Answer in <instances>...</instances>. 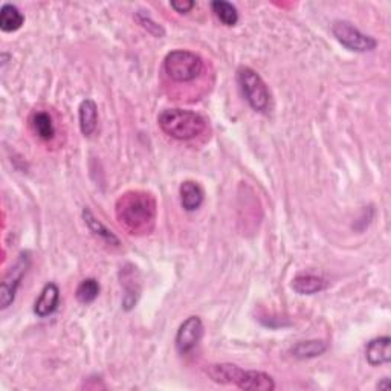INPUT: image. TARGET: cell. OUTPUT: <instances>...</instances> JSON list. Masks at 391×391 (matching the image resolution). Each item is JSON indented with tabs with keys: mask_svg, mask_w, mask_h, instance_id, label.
<instances>
[{
	"mask_svg": "<svg viewBox=\"0 0 391 391\" xmlns=\"http://www.w3.org/2000/svg\"><path fill=\"white\" fill-rule=\"evenodd\" d=\"M100 291H101V288H100V283L97 280L86 279L78 284L77 291H75V297H77V300L81 304H91L98 298Z\"/></svg>",
	"mask_w": 391,
	"mask_h": 391,
	"instance_id": "obj_19",
	"label": "cell"
},
{
	"mask_svg": "<svg viewBox=\"0 0 391 391\" xmlns=\"http://www.w3.org/2000/svg\"><path fill=\"white\" fill-rule=\"evenodd\" d=\"M31 126L35 135L43 141H51L55 136L54 119L47 112H35L31 119Z\"/></svg>",
	"mask_w": 391,
	"mask_h": 391,
	"instance_id": "obj_17",
	"label": "cell"
},
{
	"mask_svg": "<svg viewBox=\"0 0 391 391\" xmlns=\"http://www.w3.org/2000/svg\"><path fill=\"white\" fill-rule=\"evenodd\" d=\"M30 264H31L30 252H22L17 257L16 263L9 268V271L4 276V281L0 284V308L2 309L11 306V303L16 298L18 286H21L26 271L30 269Z\"/></svg>",
	"mask_w": 391,
	"mask_h": 391,
	"instance_id": "obj_7",
	"label": "cell"
},
{
	"mask_svg": "<svg viewBox=\"0 0 391 391\" xmlns=\"http://www.w3.org/2000/svg\"><path fill=\"white\" fill-rule=\"evenodd\" d=\"M378 390H384V391H388L391 390V380L388 378H384L380 383L378 384Z\"/></svg>",
	"mask_w": 391,
	"mask_h": 391,
	"instance_id": "obj_22",
	"label": "cell"
},
{
	"mask_svg": "<svg viewBox=\"0 0 391 391\" xmlns=\"http://www.w3.org/2000/svg\"><path fill=\"white\" fill-rule=\"evenodd\" d=\"M179 196H180V205L185 209V211L192 213L199 209L204 204L205 193L204 188L200 187L194 180H185L179 188Z\"/></svg>",
	"mask_w": 391,
	"mask_h": 391,
	"instance_id": "obj_11",
	"label": "cell"
},
{
	"mask_svg": "<svg viewBox=\"0 0 391 391\" xmlns=\"http://www.w3.org/2000/svg\"><path fill=\"white\" fill-rule=\"evenodd\" d=\"M292 289L300 295H313L324 291L329 286V283L322 279V276L313 274H300L292 280Z\"/></svg>",
	"mask_w": 391,
	"mask_h": 391,
	"instance_id": "obj_13",
	"label": "cell"
},
{
	"mask_svg": "<svg viewBox=\"0 0 391 391\" xmlns=\"http://www.w3.org/2000/svg\"><path fill=\"white\" fill-rule=\"evenodd\" d=\"M206 375L217 384H234L242 390L251 391H272L275 380L268 373L255 370H243L234 364H213L208 366Z\"/></svg>",
	"mask_w": 391,
	"mask_h": 391,
	"instance_id": "obj_2",
	"label": "cell"
},
{
	"mask_svg": "<svg viewBox=\"0 0 391 391\" xmlns=\"http://www.w3.org/2000/svg\"><path fill=\"white\" fill-rule=\"evenodd\" d=\"M366 358L371 367L388 364L391 361V338L380 337L371 339L366 349Z\"/></svg>",
	"mask_w": 391,
	"mask_h": 391,
	"instance_id": "obj_10",
	"label": "cell"
},
{
	"mask_svg": "<svg viewBox=\"0 0 391 391\" xmlns=\"http://www.w3.org/2000/svg\"><path fill=\"white\" fill-rule=\"evenodd\" d=\"M83 218H84V223L88 225V228L91 230V233H93V235H97L103 242H106L109 245L119 246V238L113 234L106 225H103L101 221H98V218L93 216V213L89 208L83 209Z\"/></svg>",
	"mask_w": 391,
	"mask_h": 391,
	"instance_id": "obj_14",
	"label": "cell"
},
{
	"mask_svg": "<svg viewBox=\"0 0 391 391\" xmlns=\"http://www.w3.org/2000/svg\"><path fill=\"white\" fill-rule=\"evenodd\" d=\"M117 216L130 234H148L156 221V200L144 192H129L118 199Z\"/></svg>",
	"mask_w": 391,
	"mask_h": 391,
	"instance_id": "obj_1",
	"label": "cell"
},
{
	"mask_svg": "<svg viewBox=\"0 0 391 391\" xmlns=\"http://www.w3.org/2000/svg\"><path fill=\"white\" fill-rule=\"evenodd\" d=\"M213 13L225 26H234L238 22V11L237 8L225 0H216L211 4Z\"/></svg>",
	"mask_w": 391,
	"mask_h": 391,
	"instance_id": "obj_18",
	"label": "cell"
},
{
	"mask_svg": "<svg viewBox=\"0 0 391 391\" xmlns=\"http://www.w3.org/2000/svg\"><path fill=\"white\" fill-rule=\"evenodd\" d=\"M164 71L175 83H192L204 72V60L192 51H171L164 60Z\"/></svg>",
	"mask_w": 391,
	"mask_h": 391,
	"instance_id": "obj_4",
	"label": "cell"
},
{
	"mask_svg": "<svg viewBox=\"0 0 391 391\" xmlns=\"http://www.w3.org/2000/svg\"><path fill=\"white\" fill-rule=\"evenodd\" d=\"M332 33L337 37V40L350 51L370 52L378 46V42L373 37L361 33L356 26H353L350 22L346 21H337L333 23Z\"/></svg>",
	"mask_w": 391,
	"mask_h": 391,
	"instance_id": "obj_6",
	"label": "cell"
},
{
	"mask_svg": "<svg viewBox=\"0 0 391 391\" xmlns=\"http://www.w3.org/2000/svg\"><path fill=\"white\" fill-rule=\"evenodd\" d=\"M59 303H60L59 286L55 283H47L45 284L43 291L40 292L39 298H37L34 304V313L40 318L49 317V315H52L57 310V308H59Z\"/></svg>",
	"mask_w": 391,
	"mask_h": 391,
	"instance_id": "obj_9",
	"label": "cell"
},
{
	"mask_svg": "<svg viewBox=\"0 0 391 391\" xmlns=\"http://www.w3.org/2000/svg\"><path fill=\"white\" fill-rule=\"evenodd\" d=\"M25 22V17L16 5L5 4L0 9V30L4 33H14L21 30Z\"/></svg>",
	"mask_w": 391,
	"mask_h": 391,
	"instance_id": "obj_16",
	"label": "cell"
},
{
	"mask_svg": "<svg viewBox=\"0 0 391 391\" xmlns=\"http://www.w3.org/2000/svg\"><path fill=\"white\" fill-rule=\"evenodd\" d=\"M135 17H136L138 23H139L142 28H146V30H147L150 34H153V35L159 37V39H161V37H164V34H165L164 28H162L161 25H158V23L153 21V18H151L148 14L139 11V13H136Z\"/></svg>",
	"mask_w": 391,
	"mask_h": 391,
	"instance_id": "obj_20",
	"label": "cell"
},
{
	"mask_svg": "<svg viewBox=\"0 0 391 391\" xmlns=\"http://www.w3.org/2000/svg\"><path fill=\"white\" fill-rule=\"evenodd\" d=\"M237 80L247 104L255 112H268L271 106V93L260 75L250 66H240L237 71Z\"/></svg>",
	"mask_w": 391,
	"mask_h": 391,
	"instance_id": "obj_5",
	"label": "cell"
},
{
	"mask_svg": "<svg viewBox=\"0 0 391 391\" xmlns=\"http://www.w3.org/2000/svg\"><path fill=\"white\" fill-rule=\"evenodd\" d=\"M170 6L179 14H187L192 11V9L196 6V4L189 2V0H176V2H170Z\"/></svg>",
	"mask_w": 391,
	"mask_h": 391,
	"instance_id": "obj_21",
	"label": "cell"
},
{
	"mask_svg": "<svg viewBox=\"0 0 391 391\" xmlns=\"http://www.w3.org/2000/svg\"><path fill=\"white\" fill-rule=\"evenodd\" d=\"M329 349L327 342L322 339H310V341H301L298 344H295L291 349V353L293 358L297 359H312L321 356L322 353H326Z\"/></svg>",
	"mask_w": 391,
	"mask_h": 391,
	"instance_id": "obj_15",
	"label": "cell"
},
{
	"mask_svg": "<svg viewBox=\"0 0 391 391\" xmlns=\"http://www.w3.org/2000/svg\"><path fill=\"white\" fill-rule=\"evenodd\" d=\"M158 124L165 135L179 139L189 141L202 135L206 127L205 119L196 112L184 109H165L158 117Z\"/></svg>",
	"mask_w": 391,
	"mask_h": 391,
	"instance_id": "obj_3",
	"label": "cell"
},
{
	"mask_svg": "<svg viewBox=\"0 0 391 391\" xmlns=\"http://www.w3.org/2000/svg\"><path fill=\"white\" fill-rule=\"evenodd\" d=\"M204 337V322L199 317L187 318L176 333V349L180 355L192 351Z\"/></svg>",
	"mask_w": 391,
	"mask_h": 391,
	"instance_id": "obj_8",
	"label": "cell"
},
{
	"mask_svg": "<svg viewBox=\"0 0 391 391\" xmlns=\"http://www.w3.org/2000/svg\"><path fill=\"white\" fill-rule=\"evenodd\" d=\"M80 130L84 136H92L98 126V107L93 100L86 98L78 107Z\"/></svg>",
	"mask_w": 391,
	"mask_h": 391,
	"instance_id": "obj_12",
	"label": "cell"
}]
</instances>
